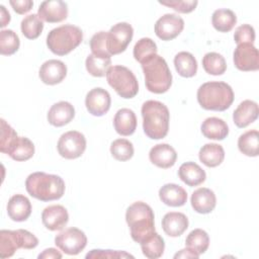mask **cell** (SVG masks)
<instances>
[{"label": "cell", "mask_w": 259, "mask_h": 259, "mask_svg": "<svg viewBox=\"0 0 259 259\" xmlns=\"http://www.w3.org/2000/svg\"><path fill=\"white\" fill-rule=\"evenodd\" d=\"M25 188L32 197L41 201H51L60 199L64 195L65 182L58 175L34 172L26 178Z\"/></svg>", "instance_id": "cell-1"}, {"label": "cell", "mask_w": 259, "mask_h": 259, "mask_svg": "<svg viewBox=\"0 0 259 259\" xmlns=\"http://www.w3.org/2000/svg\"><path fill=\"white\" fill-rule=\"evenodd\" d=\"M143 128L152 140H160L167 136L170 113L167 106L157 100H148L142 105Z\"/></svg>", "instance_id": "cell-2"}, {"label": "cell", "mask_w": 259, "mask_h": 259, "mask_svg": "<svg viewBox=\"0 0 259 259\" xmlns=\"http://www.w3.org/2000/svg\"><path fill=\"white\" fill-rule=\"evenodd\" d=\"M197 101L206 110L224 111L232 105L234 92L232 87L225 82H206L197 90Z\"/></svg>", "instance_id": "cell-3"}, {"label": "cell", "mask_w": 259, "mask_h": 259, "mask_svg": "<svg viewBox=\"0 0 259 259\" xmlns=\"http://www.w3.org/2000/svg\"><path fill=\"white\" fill-rule=\"evenodd\" d=\"M147 89L156 94L167 92L172 85V74L165 61L159 55H153L142 64Z\"/></svg>", "instance_id": "cell-4"}, {"label": "cell", "mask_w": 259, "mask_h": 259, "mask_svg": "<svg viewBox=\"0 0 259 259\" xmlns=\"http://www.w3.org/2000/svg\"><path fill=\"white\" fill-rule=\"evenodd\" d=\"M154 219V211L146 202L136 201L127 207L125 221L135 242L141 243L146 237L155 232Z\"/></svg>", "instance_id": "cell-5"}, {"label": "cell", "mask_w": 259, "mask_h": 259, "mask_svg": "<svg viewBox=\"0 0 259 259\" xmlns=\"http://www.w3.org/2000/svg\"><path fill=\"white\" fill-rule=\"evenodd\" d=\"M83 39L81 28L73 24H65L52 29L47 35L49 50L58 56H65L75 50Z\"/></svg>", "instance_id": "cell-6"}, {"label": "cell", "mask_w": 259, "mask_h": 259, "mask_svg": "<svg viewBox=\"0 0 259 259\" xmlns=\"http://www.w3.org/2000/svg\"><path fill=\"white\" fill-rule=\"evenodd\" d=\"M38 245V239L30 232L22 229L15 231H0V257L9 258L18 249H33Z\"/></svg>", "instance_id": "cell-7"}, {"label": "cell", "mask_w": 259, "mask_h": 259, "mask_svg": "<svg viewBox=\"0 0 259 259\" xmlns=\"http://www.w3.org/2000/svg\"><path fill=\"white\" fill-rule=\"evenodd\" d=\"M108 84L122 98L135 97L139 91V84L134 73L124 66H112L106 73Z\"/></svg>", "instance_id": "cell-8"}, {"label": "cell", "mask_w": 259, "mask_h": 259, "mask_svg": "<svg viewBox=\"0 0 259 259\" xmlns=\"http://www.w3.org/2000/svg\"><path fill=\"white\" fill-rule=\"evenodd\" d=\"M56 246L68 255L79 254L87 245V237L78 228H68L55 237Z\"/></svg>", "instance_id": "cell-9"}, {"label": "cell", "mask_w": 259, "mask_h": 259, "mask_svg": "<svg viewBox=\"0 0 259 259\" xmlns=\"http://www.w3.org/2000/svg\"><path fill=\"white\" fill-rule=\"evenodd\" d=\"M134 35V29L127 22H118L107 31V50L109 54L118 55L123 53Z\"/></svg>", "instance_id": "cell-10"}, {"label": "cell", "mask_w": 259, "mask_h": 259, "mask_svg": "<svg viewBox=\"0 0 259 259\" xmlns=\"http://www.w3.org/2000/svg\"><path fill=\"white\" fill-rule=\"evenodd\" d=\"M57 148L63 158L69 160L76 159L84 153L86 149V139L80 132L70 131L60 137Z\"/></svg>", "instance_id": "cell-11"}, {"label": "cell", "mask_w": 259, "mask_h": 259, "mask_svg": "<svg viewBox=\"0 0 259 259\" xmlns=\"http://www.w3.org/2000/svg\"><path fill=\"white\" fill-rule=\"evenodd\" d=\"M235 67L244 72L259 69V53L253 44H240L234 51Z\"/></svg>", "instance_id": "cell-12"}, {"label": "cell", "mask_w": 259, "mask_h": 259, "mask_svg": "<svg viewBox=\"0 0 259 259\" xmlns=\"http://www.w3.org/2000/svg\"><path fill=\"white\" fill-rule=\"evenodd\" d=\"M184 28L183 19L173 13L161 16L155 23V33L162 40H171L178 36Z\"/></svg>", "instance_id": "cell-13"}, {"label": "cell", "mask_w": 259, "mask_h": 259, "mask_svg": "<svg viewBox=\"0 0 259 259\" xmlns=\"http://www.w3.org/2000/svg\"><path fill=\"white\" fill-rule=\"evenodd\" d=\"M110 103L111 98L108 91L100 87L91 89L85 98L86 108L94 116L104 115L109 110Z\"/></svg>", "instance_id": "cell-14"}, {"label": "cell", "mask_w": 259, "mask_h": 259, "mask_svg": "<svg viewBox=\"0 0 259 259\" xmlns=\"http://www.w3.org/2000/svg\"><path fill=\"white\" fill-rule=\"evenodd\" d=\"M37 15L46 22H61L68 16V5L66 2L61 0L44 1L38 7Z\"/></svg>", "instance_id": "cell-15"}, {"label": "cell", "mask_w": 259, "mask_h": 259, "mask_svg": "<svg viewBox=\"0 0 259 259\" xmlns=\"http://www.w3.org/2000/svg\"><path fill=\"white\" fill-rule=\"evenodd\" d=\"M69 221L67 209L60 204L47 206L41 212V222L50 231L62 230Z\"/></svg>", "instance_id": "cell-16"}, {"label": "cell", "mask_w": 259, "mask_h": 259, "mask_svg": "<svg viewBox=\"0 0 259 259\" xmlns=\"http://www.w3.org/2000/svg\"><path fill=\"white\" fill-rule=\"evenodd\" d=\"M67 75V66L60 60L46 61L39 68L38 76L47 85L61 83Z\"/></svg>", "instance_id": "cell-17"}, {"label": "cell", "mask_w": 259, "mask_h": 259, "mask_svg": "<svg viewBox=\"0 0 259 259\" xmlns=\"http://www.w3.org/2000/svg\"><path fill=\"white\" fill-rule=\"evenodd\" d=\"M149 159L157 167L167 169L175 164L177 153L175 149L168 144H158L150 150Z\"/></svg>", "instance_id": "cell-18"}, {"label": "cell", "mask_w": 259, "mask_h": 259, "mask_svg": "<svg viewBox=\"0 0 259 259\" xmlns=\"http://www.w3.org/2000/svg\"><path fill=\"white\" fill-rule=\"evenodd\" d=\"M75 116V108L68 101H60L52 105L48 112V121L57 127L68 124Z\"/></svg>", "instance_id": "cell-19"}, {"label": "cell", "mask_w": 259, "mask_h": 259, "mask_svg": "<svg viewBox=\"0 0 259 259\" xmlns=\"http://www.w3.org/2000/svg\"><path fill=\"white\" fill-rule=\"evenodd\" d=\"M191 206L198 213L211 212L217 204V198L214 192L206 187L196 189L191 195Z\"/></svg>", "instance_id": "cell-20"}, {"label": "cell", "mask_w": 259, "mask_h": 259, "mask_svg": "<svg viewBox=\"0 0 259 259\" xmlns=\"http://www.w3.org/2000/svg\"><path fill=\"white\" fill-rule=\"evenodd\" d=\"M8 217L14 222H24L31 213V203L22 194H14L7 203Z\"/></svg>", "instance_id": "cell-21"}, {"label": "cell", "mask_w": 259, "mask_h": 259, "mask_svg": "<svg viewBox=\"0 0 259 259\" xmlns=\"http://www.w3.org/2000/svg\"><path fill=\"white\" fill-rule=\"evenodd\" d=\"M258 104L253 100L247 99L242 101L235 109L233 113V120L238 127L243 128L255 121L258 117Z\"/></svg>", "instance_id": "cell-22"}, {"label": "cell", "mask_w": 259, "mask_h": 259, "mask_svg": "<svg viewBox=\"0 0 259 259\" xmlns=\"http://www.w3.org/2000/svg\"><path fill=\"white\" fill-rule=\"evenodd\" d=\"M4 154L10 156L11 159L22 162L29 160L34 154L33 143L25 137H16L6 148Z\"/></svg>", "instance_id": "cell-23"}, {"label": "cell", "mask_w": 259, "mask_h": 259, "mask_svg": "<svg viewBox=\"0 0 259 259\" xmlns=\"http://www.w3.org/2000/svg\"><path fill=\"white\" fill-rule=\"evenodd\" d=\"M188 228V219L182 212L170 211L162 219V229L169 237H179Z\"/></svg>", "instance_id": "cell-24"}, {"label": "cell", "mask_w": 259, "mask_h": 259, "mask_svg": "<svg viewBox=\"0 0 259 259\" xmlns=\"http://www.w3.org/2000/svg\"><path fill=\"white\" fill-rule=\"evenodd\" d=\"M159 197L166 205L177 207L185 204L187 192L183 187L175 183H167L160 188Z\"/></svg>", "instance_id": "cell-25"}, {"label": "cell", "mask_w": 259, "mask_h": 259, "mask_svg": "<svg viewBox=\"0 0 259 259\" xmlns=\"http://www.w3.org/2000/svg\"><path fill=\"white\" fill-rule=\"evenodd\" d=\"M115 132L120 136H131L137 128V117L135 112L128 108L117 110L113 118Z\"/></svg>", "instance_id": "cell-26"}, {"label": "cell", "mask_w": 259, "mask_h": 259, "mask_svg": "<svg viewBox=\"0 0 259 259\" xmlns=\"http://www.w3.org/2000/svg\"><path fill=\"white\" fill-rule=\"evenodd\" d=\"M179 178L188 186L194 187L202 182H204L206 178V174L204 170L194 162H186L183 163L178 170Z\"/></svg>", "instance_id": "cell-27"}, {"label": "cell", "mask_w": 259, "mask_h": 259, "mask_svg": "<svg viewBox=\"0 0 259 259\" xmlns=\"http://www.w3.org/2000/svg\"><path fill=\"white\" fill-rule=\"evenodd\" d=\"M201 133L209 140L222 141L229 135V126L222 118L207 117L201 123Z\"/></svg>", "instance_id": "cell-28"}, {"label": "cell", "mask_w": 259, "mask_h": 259, "mask_svg": "<svg viewBox=\"0 0 259 259\" xmlns=\"http://www.w3.org/2000/svg\"><path fill=\"white\" fill-rule=\"evenodd\" d=\"M198 158L200 162L203 163L206 167L213 168L221 165L224 161L225 151L224 148L219 144H205L199 150Z\"/></svg>", "instance_id": "cell-29"}, {"label": "cell", "mask_w": 259, "mask_h": 259, "mask_svg": "<svg viewBox=\"0 0 259 259\" xmlns=\"http://www.w3.org/2000/svg\"><path fill=\"white\" fill-rule=\"evenodd\" d=\"M140 244L143 254L149 259L160 258L165 250L164 239L156 232L146 237Z\"/></svg>", "instance_id": "cell-30"}, {"label": "cell", "mask_w": 259, "mask_h": 259, "mask_svg": "<svg viewBox=\"0 0 259 259\" xmlns=\"http://www.w3.org/2000/svg\"><path fill=\"white\" fill-rule=\"evenodd\" d=\"M174 66L177 73L184 77H193L197 72V62L194 56L188 52H180L174 58Z\"/></svg>", "instance_id": "cell-31"}, {"label": "cell", "mask_w": 259, "mask_h": 259, "mask_svg": "<svg viewBox=\"0 0 259 259\" xmlns=\"http://www.w3.org/2000/svg\"><path fill=\"white\" fill-rule=\"evenodd\" d=\"M237 22L236 14L230 9H217L211 16L213 27L221 32H228L233 29Z\"/></svg>", "instance_id": "cell-32"}, {"label": "cell", "mask_w": 259, "mask_h": 259, "mask_svg": "<svg viewBox=\"0 0 259 259\" xmlns=\"http://www.w3.org/2000/svg\"><path fill=\"white\" fill-rule=\"evenodd\" d=\"M238 148L241 153L249 157H256L259 154V134L256 130L248 131L240 136Z\"/></svg>", "instance_id": "cell-33"}, {"label": "cell", "mask_w": 259, "mask_h": 259, "mask_svg": "<svg viewBox=\"0 0 259 259\" xmlns=\"http://www.w3.org/2000/svg\"><path fill=\"white\" fill-rule=\"evenodd\" d=\"M202 67L207 74L219 76L226 72L227 63L221 54L210 52L204 55L202 59Z\"/></svg>", "instance_id": "cell-34"}, {"label": "cell", "mask_w": 259, "mask_h": 259, "mask_svg": "<svg viewBox=\"0 0 259 259\" xmlns=\"http://www.w3.org/2000/svg\"><path fill=\"white\" fill-rule=\"evenodd\" d=\"M185 245L187 248L195 251L200 255L207 250L209 245V237L207 233L202 229H194L187 235L185 239Z\"/></svg>", "instance_id": "cell-35"}, {"label": "cell", "mask_w": 259, "mask_h": 259, "mask_svg": "<svg viewBox=\"0 0 259 259\" xmlns=\"http://www.w3.org/2000/svg\"><path fill=\"white\" fill-rule=\"evenodd\" d=\"M111 65L110 57H99L93 54L86 58L85 66L88 73L94 77H103L106 75Z\"/></svg>", "instance_id": "cell-36"}, {"label": "cell", "mask_w": 259, "mask_h": 259, "mask_svg": "<svg viewBox=\"0 0 259 259\" xmlns=\"http://www.w3.org/2000/svg\"><path fill=\"white\" fill-rule=\"evenodd\" d=\"M20 28L26 38L35 39L40 35L44 29V23L37 14H29L22 19Z\"/></svg>", "instance_id": "cell-37"}, {"label": "cell", "mask_w": 259, "mask_h": 259, "mask_svg": "<svg viewBox=\"0 0 259 259\" xmlns=\"http://www.w3.org/2000/svg\"><path fill=\"white\" fill-rule=\"evenodd\" d=\"M20 41L18 35L11 29L0 31V53L3 56H11L19 49Z\"/></svg>", "instance_id": "cell-38"}, {"label": "cell", "mask_w": 259, "mask_h": 259, "mask_svg": "<svg viewBox=\"0 0 259 259\" xmlns=\"http://www.w3.org/2000/svg\"><path fill=\"white\" fill-rule=\"evenodd\" d=\"M133 53L135 60L142 64L145 60L157 54V45L150 37H143L136 42Z\"/></svg>", "instance_id": "cell-39"}, {"label": "cell", "mask_w": 259, "mask_h": 259, "mask_svg": "<svg viewBox=\"0 0 259 259\" xmlns=\"http://www.w3.org/2000/svg\"><path fill=\"white\" fill-rule=\"evenodd\" d=\"M110 153L117 161H127L134 156V146L125 139H117L110 145Z\"/></svg>", "instance_id": "cell-40"}, {"label": "cell", "mask_w": 259, "mask_h": 259, "mask_svg": "<svg viewBox=\"0 0 259 259\" xmlns=\"http://www.w3.org/2000/svg\"><path fill=\"white\" fill-rule=\"evenodd\" d=\"M90 49L92 54L99 57H111L107 50V32H96L90 39Z\"/></svg>", "instance_id": "cell-41"}, {"label": "cell", "mask_w": 259, "mask_h": 259, "mask_svg": "<svg viewBox=\"0 0 259 259\" xmlns=\"http://www.w3.org/2000/svg\"><path fill=\"white\" fill-rule=\"evenodd\" d=\"M234 39L237 45L253 44L255 40V30L250 24H242L238 26L234 33Z\"/></svg>", "instance_id": "cell-42"}, {"label": "cell", "mask_w": 259, "mask_h": 259, "mask_svg": "<svg viewBox=\"0 0 259 259\" xmlns=\"http://www.w3.org/2000/svg\"><path fill=\"white\" fill-rule=\"evenodd\" d=\"M160 4L170 7L180 13H189L193 11L198 2L196 0H171V1H159Z\"/></svg>", "instance_id": "cell-43"}, {"label": "cell", "mask_w": 259, "mask_h": 259, "mask_svg": "<svg viewBox=\"0 0 259 259\" xmlns=\"http://www.w3.org/2000/svg\"><path fill=\"white\" fill-rule=\"evenodd\" d=\"M1 142H0V151L5 152L9 144L17 137L16 132L3 119L1 118Z\"/></svg>", "instance_id": "cell-44"}, {"label": "cell", "mask_w": 259, "mask_h": 259, "mask_svg": "<svg viewBox=\"0 0 259 259\" xmlns=\"http://www.w3.org/2000/svg\"><path fill=\"white\" fill-rule=\"evenodd\" d=\"M134 258L133 255L124 251H113V250H101L95 249L91 250L86 254V258Z\"/></svg>", "instance_id": "cell-45"}, {"label": "cell", "mask_w": 259, "mask_h": 259, "mask_svg": "<svg viewBox=\"0 0 259 259\" xmlns=\"http://www.w3.org/2000/svg\"><path fill=\"white\" fill-rule=\"evenodd\" d=\"M9 3L13 10L18 14L27 13L33 6V2L31 0H11Z\"/></svg>", "instance_id": "cell-46"}, {"label": "cell", "mask_w": 259, "mask_h": 259, "mask_svg": "<svg viewBox=\"0 0 259 259\" xmlns=\"http://www.w3.org/2000/svg\"><path fill=\"white\" fill-rule=\"evenodd\" d=\"M38 259H55L62 258V254L55 248H49L44 250L38 256Z\"/></svg>", "instance_id": "cell-47"}, {"label": "cell", "mask_w": 259, "mask_h": 259, "mask_svg": "<svg viewBox=\"0 0 259 259\" xmlns=\"http://www.w3.org/2000/svg\"><path fill=\"white\" fill-rule=\"evenodd\" d=\"M199 254H197L195 251L189 249V248H185L180 250L178 253H176L174 255V258H198Z\"/></svg>", "instance_id": "cell-48"}, {"label": "cell", "mask_w": 259, "mask_h": 259, "mask_svg": "<svg viewBox=\"0 0 259 259\" xmlns=\"http://www.w3.org/2000/svg\"><path fill=\"white\" fill-rule=\"evenodd\" d=\"M0 10H1V12H0V15H1L0 26H1V27H4V26H6V25L9 23V21H10V14H9V12L6 10V8H5L3 5H0Z\"/></svg>", "instance_id": "cell-49"}]
</instances>
